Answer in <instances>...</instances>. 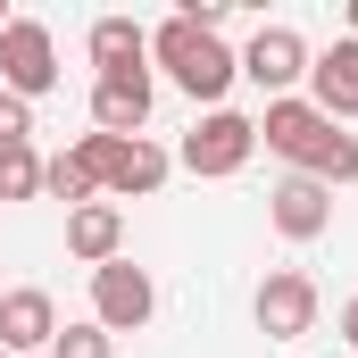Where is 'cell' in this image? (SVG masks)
Returning a JSON list of instances; mask_svg holds the SVG:
<instances>
[{
  "label": "cell",
  "mask_w": 358,
  "mask_h": 358,
  "mask_svg": "<svg viewBox=\"0 0 358 358\" xmlns=\"http://www.w3.org/2000/svg\"><path fill=\"white\" fill-rule=\"evenodd\" d=\"M76 159H84L92 183H100V192H117V200H150V192L167 183V167H176L150 134H84V142H76Z\"/></svg>",
  "instance_id": "cell-3"
},
{
  "label": "cell",
  "mask_w": 358,
  "mask_h": 358,
  "mask_svg": "<svg viewBox=\"0 0 358 358\" xmlns=\"http://www.w3.org/2000/svg\"><path fill=\"white\" fill-rule=\"evenodd\" d=\"M267 217H275V234L283 242H317L325 225H334V192L325 183H308V176H283L267 192Z\"/></svg>",
  "instance_id": "cell-10"
},
{
  "label": "cell",
  "mask_w": 358,
  "mask_h": 358,
  "mask_svg": "<svg viewBox=\"0 0 358 358\" xmlns=\"http://www.w3.org/2000/svg\"><path fill=\"white\" fill-rule=\"evenodd\" d=\"M67 250H76L84 267L125 259V217H117V200H84V208H67Z\"/></svg>",
  "instance_id": "cell-12"
},
{
  "label": "cell",
  "mask_w": 358,
  "mask_h": 358,
  "mask_svg": "<svg viewBox=\"0 0 358 358\" xmlns=\"http://www.w3.org/2000/svg\"><path fill=\"white\" fill-rule=\"evenodd\" d=\"M242 76L267 92V100H292V84L308 76V42H300L292 25H259L250 50H242Z\"/></svg>",
  "instance_id": "cell-7"
},
{
  "label": "cell",
  "mask_w": 358,
  "mask_h": 358,
  "mask_svg": "<svg viewBox=\"0 0 358 358\" xmlns=\"http://www.w3.org/2000/svg\"><path fill=\"white\" fill-rule=\"evenodd\" d=\"M17 142H34V100L0 92V150H17Z\"/></svg>",
  "instance_id": "cell-18"
},
{
  "label": "cell",
  "mask_w": 358,
  "mask_h": 358,
  "mask_svg": "<svg viewBox=\"0 0 358 358\" xmlns=\"http://www.w3.org/2000/svg\"><path fill=\"white\" fill-rule=\"evenodd\" d=\"M42 192H59L67 208H84V200H100V183H92V167L76 159V150H59V159H42Z\"/></svg>",
  "instance_id": "cell-15"
},
{
  "label": "cell",
  "mask_w": 358,
  "mask_h": 358,
  "mask_svg": "<svg viewBox=\"0 0 358 358\" xmlns=\"http://www.w3.org/2000/svg\"><path fill=\"white\" fill-rule=\"evenodd\" d=\"M250 150H259V117H234V108H208L183 134V167L192 176H242Z\"/></svg>",
  "instance_id": "cell-6"
},
{
  "label": "cell",
  "mask_w": 358,
  "mask_h": 358,
  "mask_svg": "<svg viewBox=\"0 0 358 358\" xmlns=\"http://www.w3.org/2000/svg\"><path fill=\"white\" fill-rule=\"evenodd\" d=\"M308 325H317V283L300 267H275L267 283H259V334H267V342H300Z\"/></svg>",
  "instance_id": "cell-8"
},
{
  "label": "cell",
  "mask_w": 358,
  "mask_h": 358,
  "mask_svg": "<svg viewBox=\"0 0 358 358\" xmlns=\"http://www.w3.org/2000/svg\"><path fill=\"white\" fill-rule=\"evenodd\" d=\"M259 142H267L275 159H292L308 183H358V134H342L317 100H267V117H259Z\"/></svg>",
  "instance_id": "cell-1"
},
{
  "label": "cell",
  "mask_w": 358,
  "mask_h": 358,
  "mask_svg": "<svg viewBox=\"0 0 358 358\" xmlns=\"http://www.w3.org/2000/svg\"><path fill=\"white\" fill-rule=\"evenodd\" d=\"M308 84H317V108H325L334 125L358 117V42H350V34H342L325 59H308Z\"/></svg>",
  "instance_id": "cell-13"
},
{
  "label": "cell",
  "mask_w": 358,
  "mask_h": 358,
  "mask_svg": "<svg viewBox=\"0 0 358 358\" xmlns=\"http://www.w3.org/2000/svg\"><path fill=\"white\" fill-rule=\"evenodd\" d=\"M150 59H159L192 100H208V108H217V100L234 92V76H242V59H234L208 25H192V17H167V25L150 34Z\"/></svg>",
  "instance_id": "cell-2"
},
{
  "label": "cell",
  "mask_w": 358,
  "mask_h": 358,
  "mask_svg": "<svg viewBox=\"0 0 358 358\" xmlns=\"http://www.w3.org/2000/svg\"><path fill=\"white\" fill-rule=\"evenodd\" d=\"M150 308H159V283L134 267V259L92 267V325H100V334H142Z\"/></svg>",
  "instance_id": "cell-4"
},
{
  "label": "cell",
  "mask_w": 358,
  "mask_h": 358,
  "mask_svg": "<svg viewBox=\"0 0 358 358\" xmlns=\"http://www.w3.org/2000/svg\"><path fill=\"white\" fill-rule=\"evenodd\" d=\"M342 342H350V350H358V300H350V308H342Z\"/></svg>",
  "instance_id": "cell-19"
},
{
  "label": "cell",
  "mask_w": 358,
  "mask_h": 358,
  "mask_svg": "<svg viewBox=\"0 0 358 358\" xmlns=\"http://www.w3.org/2000/svg\"><path fill=\"white\" fill-rule=\"evenodd\" d=\"M0 358H8V350H0Z\"/></svg>",
  "instance_id": "cell-22"
},
{
  "label": "cell",
  "mask_w": 358,
  "mask_h": 358,
  "mask_svg": "<svg viewBox=\"0 0 358 358\" xmlns=\"http://www.w3.org/2000/svg\"><path fill=\"white\" fill-rule=\"evenodd\" d=\"M350 42H358V0H350Z\"/></svg>",
  "instance_id": "cell-20"
},
{
  "label": "cell",
  "mask_w": 358,
  "mask_h": 358,
  "mask_svg": "<svg viewBox=\"0 0 358 358\" xmlns=\"http://www.w3.org/2000/svg\"><path fill=\"white\" fill-rule=\"evenodd\" d=\"M59 342V300L42 292V283H17V292H0V350H50Z\"/></svg>",
  "instance_id": "cell-9"
},
{
  "label": "cell",
  "mask_w": 358,
  "mask_h": 358,
  "mask_svg": "<svg viewBox=\"0 0 358 358\" xmlns=\"http://www.w3.org/2000/svg\"><path fill=\"white\" fill-rule=\"evenodd\" d=\"M92 125H100V134H142V125H150V76H142V67L100 76V84H92Z\"/></svg>",
  "instance_id": "cell-11"
},
{
  "label": "cell",
  "mask_w": 358,
  "mask_h": 358,
  "mask_svg": "<svg viewBox=\"0 0 358 358\" xmlns=\"http://www.w3.org/2000/svg\"><path fill=\"white\" fill-rule=\"evenodd\" d=\"M150 59V34L134 25V17H100L92 25V67L100 76H125V67H142Z\"/></svg>",
  "instance_id": "cell-14"
},
{
  "label": "cell",
  "mask_w": 358,
  "mask_h": 358,
  "mask_svg": "<svg viewBox=\"0 0 358 358\" xmlns=\"http://www.w3.org/2000/svg\"><path fill=\"white\" fill-rule=\"evenodd\" d=\"M34 192H42V159H34V142L0 150V200H34Z\"/></svg>",
  "instance_id": "cell-16"
},
{
  "label": "cell",
  "mask_w": 358,
  "mask_h": 358,
  "mask_svg": "<svg viewBox=\"0 0 358 358\" xmlns=\"http://www.w3.org/2000/svg\"><path fill=\"white\" fill-rule=\"evenodd\" d=\"M0 34H8V8H0Z\"/></svg>",
  "instance_id": "cell-21"
},
{
  "label": "cell",
  "mask_w": 358,
  "mask_h": 358,
  "mask_svg": "<svg viewBox=\"0 0 358 358\" xmlns=\"http://www.w3.org/2000/svg\"><path fill=\"white\" fill-rule=\"evenodd\" d=\"M50 358H117V334H100V325H59Z\"/></svg>",
  "instance_id": "cell-17"
},
{
  "label": "cell",
  "mask_w": 358,
  "mask_h": 358,
  "mask_svg": "<svg viewBox=\"0 0 358 358\" xmlns=\"http://www.w3.org/2000/svg\"><path fill=\"white\" fill-rule=\"evenodd\" d=\"M50 84H59V42H50V25H42V17H8V34H0V92L42 100Z\"/></svg>",
  "instance_id": "cell-5"
}]
</instances>
